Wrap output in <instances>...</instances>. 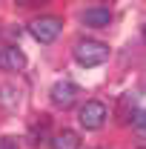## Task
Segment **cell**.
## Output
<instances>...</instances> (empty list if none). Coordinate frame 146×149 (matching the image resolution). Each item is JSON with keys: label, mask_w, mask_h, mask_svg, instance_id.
I'll list each match as a JSON object with an SVG mask.
<instances>
[{"label": "cell", "mask_w": 146, "mask_h": 149, "mask_svg": "<svg viewBox=\"0 0 146 149\" xmlns=\"http://www.w3.org/2000/svg\"><path fill=\"white\" fill-rule=\"evenodd\" d=\"M52 149H80V135L72 129H60L52 138Z\"/></svg>", "instance_id": "cell-7"}, {"label": "cell", "mask_w": 146, "mask_h": 149, "mask_svg": "<svg viewBox=\"0 0 146 149\" xmlns=\"http://www.w3.org/2000/svg\"><path fill=\"white\" fill-rule=\"evenodd\" d=\"M0 103L6 109H17L20 103H23V92H20L17 86H12V83H0Z\"/></svg>", "instance_id": "cell-8"}, {"label": "cell", "mask_w": 146, "mask_h": 149, "mask_svg": "<svg viewBox=\"0 0 146 149\" xmlns=\"http://www.w3.org/2000/svg\"><path fill=\"white\" fill-rule=\"evenodd\" d=\"M80 20H83L86 26H92V29H103V26H109L112 12L106 9V6H89V9H83Z\"/></svg>", "instance_id": "cell-6"}, {"label": "cell", "mask_w": 146, "mask_h": 149, "mask_svg": "<svg viewBox=\"0 0 146 149\" xmlns=\"http://www.w3.org/2000/svg\"><path fill=\"white\" fill-rule=\"evenodd\" d=\"M143 40H146V26H143Z\"/></svg>", "instance_id": "cell-11"}, {"label": "cell", "mask_w": 146, "mask_h": 149, "mask_svg": "<svg viewBox=\"0 0 146 149\" xmlns=\"http://www.w3.org/2000/svg\"><path fill=\"white\" fill-rule=\"evenodd\" d=\"M60 32H63V17H57V15H40L29 23V35L37 43H55Z\"/></svg>", "instance_id": "cell-2"}, {"label": "cell", "mask_w": 146, "mask_h": 149, "mask_svg": "<svg viewBox=\"0 0 146 149\" xmlns=\"http://www.w3.org/2000/svg\"><path fill=\"white\" fill-rule=\"evenodd\" d=\"M74 60L83 69H95V66H100V63L109 60V46L103 40H89L86 37V40H80L74 46Z\"/></svg>", "instance_id": "cell-1"}, {"label": "cell", "mask_w": 146, "mask_h": 149, "mask_svg": "<svg viewBox=\"0 0 146 149\" xmlns=\"http://www.w3.org/2000/svg\"><path fill=\"white\" fill-rule=\"evenodd\" d=\"M140 149H146V146H140Z\"/></svg>", "instance_id": "cell-12"}, {"label": "cell", "mask_w": 146, "mask_h": 149, "mask_svg": "<svg viewBox=\"0 0 146 149\" xmlns=\"http://www.w3.org/2000/svg\"><path fill=\"white\" fill-rule=\"evenodd\" d=\"M77 120H80L83 129H100L103 120H106V103H100V100H86V103L80 106V112H77Z\"/></svg>", "instance_id": "cell-3"}, {"label": "cell", "mask_w": 146, "mask_h": 149, "mask_svg": "<svg viewBox=\"0 0 146 149\" xmlns=\"http://www.w3.org/2000/svg\"><path fill=\"white\" fill-rule=\"evenodd\" d=\"M0 149H17V141L15 138H0Z\"/></svg>", "instance_id": "cell-10"}, {"label": "cell", "mask_w": 146, "mask_h": 149, "mask_svg": "<svg viewBox=\"0 0 146 149\" xmlns=\"http://www.w3.org/2000/svg\"><path fill=\"white\" fill-rule=\"evenodd\" d=\"M77 95H80V89L74 86L72 80H57L55 86H52V92H49V97H52V103L55 106H74L77 103Z\"/></svg>", "instance_id": "cell-4"}, {"label": "cell", "mask_w": 146, "mask_h": 149, "mask_svg": "<svg viewBox=\"0 0 146 149\" xmlns=\"http://www.w3.org/2000/svg\"><path fill=\"white\" fill-rule=\"evenodd\" d=\"M132 126L138 129V135H146V109H138L132 115Z\"/></svg>", "instance_id": "cell-9"}, {"label": "cell", "mask_w": 146, "mask_h": 149, "mask_svg": "<svg viewBox=\"0 0 146 149\" xmlns=\"http://www.w3.org/2000/svg\"><path fill=\"white\" fill-rule=\"evenodd\" d=\"M0 69L3 72H23L26 69V55L17 46H6L0 49Z\"/></svg>", "instance_id": "cell-5"}]
</instances>
